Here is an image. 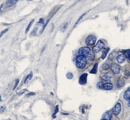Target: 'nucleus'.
Returning a JSON list of instances; mask_svg holds the SVG:
<instances>
[{"instance_id": "8", "label": "nucleus", "mask_w": 130, "mask_h": 120, "mask_svg": "<svg viewBox=\"0 0 130 120\" xmlns=\"http://www.w3.org/2000/svg\"><path fill=\"white\" fill-rule=\"evenodd\" d=\"M112 113L110 111H107L102 115V120H111Z\"/></svg>"}, {"instance_id": "10", "label": "nucleus", "mask_w": 130, "mask_h": 120, "mask_svg": "<svg viewBox=\"0 0 130 120\" xmlns=\"http://www.w3.org/2000/svg\"><path fill=\"white\" fill-rule=\"evenodd\" d=\"M18 0H7L6 2V6L7 7H12L14 5H15L16 3H17V1Z\"/></svg>"}, {"instance_id": "27", "label": "nucleus", "mask_w": 130, "mask_h": 120, "mask_svg": "<svg viewBox=\"0 0 130 120\" xmlns=\"http://www.w3.org/2000/svg\"><path fill=\"white\" fill-rule=\"evenodd\" d=\"M97 88H98L99 89H101L103 88V84H102V82H99V83H98L97 84Z\"/></svg>"}, {"instance_id": "20", "label": "nucleus", "mask_w": 130, "mask_h": 120, "mask_svg": "<svg viewBox=\"0 0 130 120\" xmlns=\"http://www.w3.org/2000/svg\"><path fill=\"white\" fill-rule=\"evenodd\" d=\"M67 27H68V23H64V24L62 25V27H61V31H62V32H65V31L66 30Z\"/></svg>"}, {"instance_id": "36", "label": "nucleus", "mask_w": 130, "mask_h": 120, "mask_svg": "<svg viewBox=\"0 0 130 120\" xmlns=\"http://www.w3.org/2000/svg\"></svg>"}, {"instance_id": "1", "label": "nucleus", "mask_w": 130, "mask_h": 120, "mask_svg": "<svg viewBox=\"0 0 130 120\" xmlns=\"http://www.w3.org/2000/svg\"><path fill=\"white\" fill-rule=\"evenodd\" d=\"M79 55H82L85 58L89 59H94V55L92 51L88 47H83L79 49Z\"/></svg>"}, {"instance_id": "2", "label": "nucleus", "mask_w": 130, "mask_h": 120, "mask_svg": "<svg viewBox=\"0 0 130 120\" xmlns=\"http://www.w3.org/2000/svg\"><path fill=\"white\" fill-rule=\"evenodd\" d=\"M87 63V58L82 55H79L76 57V65L77 68L79 69H83L86 66Z\"/></svg>"}, {"instance_id": "35", "label": "nucleus", "mask_w": 130, "mask_h": 120, "mask_svg": "<svg viewBox=\"0 0 130 120\" xmlns=\"http://www.w3.org/2000/svg\"></svg>"}, {"instance_id": "30", "label": "nucleus", "mask_w": 130, "mask_h": 120, "mask_svg": "<svg viewBox=\"0 0 130 120\" xmlns=\"http://www.w3.org/2000/svg\"><path fill=\"white\" fill-rule=\"evenodd\" d=\"M43 22H44V19L43 18H40L38 23H43Z\"/></svg>"}, {"instance_id": "14", "label": "nucleus", "mask_w": 130, "mask_h": 120, "mask_svg": "<svg viewBox=\"0 0 130 120\" xmlns=\"http://www.w3.org/2000/svg\"><path fill=\"white\" fill-rule=\"evenodd\" d=\"M102 79L103 81H105V82H109V81H111V77L109 75H103L102 77Z\"/></svg>"}, {"instance_id": "13", "label": "nucleus", "mask_w": 130, "mask_h": 120, "mask_svg": "<svg viewBox=\"0 0 130 120\" xmlns=\"http://www.w3.org/2000/svg\"><path fill=\"white\" fill-rule=\"evenodd\" d=\"M113 85L111 83H109V82H107V83H105V84L103 85V88L104 90H110L113 88Z\"/></svg>"}, {"instance_id": "22", "label": "nucleus", "mask_w": 130, "mask_h": 120, "mask_svg": "<svg viewBox=\"0 0 130 120\" xmlns=\"http://www.w3.org/2000/svg\"><path fill=\"white\" fill-rule=\"evenodd\" d=\"M66 77H67L68 79H72L73 78V74L70 72L66 74Z\"/></svg>"}, {"instance_id": "17", "label": "nucleus", "mask_w": 130, "mask_h": 120, "mask_svg": "<svg viewBox=\"0 0 130 120\" xmlns=\"http://www.w3.org/2000/svg\"><path fill=\"white\" fill-rule=\"evenodd\" d=\"M97 68H98V64L96 63V64H94L93 68L91 70L90 73H92V74H95V73L97 72Z\"/></svg>"}, {"instance_id": "3", "label": "nucleus", "mask_w": 130, "mask_h": 120, "mask_svg": "<svg viewBox=\"0 0 130 120\" xmlns=\"http://www.w3.org/2000/svg\"><path fill=\"white\" fill-rule=\"evenodd\" d=\"M103 47H104V43L102 40H99L97 42V44L93 48V51L94 53H98L102 48H103Z\"/></svg>"}, {"instance_id": "29", "label": "nucleus", "mask_w": 130, "mask_h": 120, "mask_svg": "<svg viewBox=\"0 0 130 120\" xmlns=\"http://www.w3.org/2000/svg\"><path fill=\"white\" fill-rule=\"evenodd\" d=\"M25 91H27V90H22V91H21V92H19V93H18V95H22V94H23V93L25 92Z\"/></svg>"}, {"instance_id": "34", "label": "nucleus", "mask_w": 130, "mask_h": 120, "mask_svg": "<svg viewBox=\"0 0 130 120\" xmlns=\"http://www.w3.org/2000/svg\"><path fill=\"white\" fill-rule=\"evenodd\" d=\"M28 1H31V0H28Z\"/></svg>"}, {"instance_id": "7", "label": "nucleus", "mask_w": 130, "mask_h": 120, "mask_svg": "<svg viewBox=\"0 0 130 120\" xmlns=\"http://www.w3.org/2000/svg\"><path fill=\"white\" fill-rule=\"evenodd\" d=\"M111 70L115 74H119L120 71V67L117 64H113L111 66Z\"/></svg>"}, {"instance_id": "23", "label": "nucleus", "mask_w": 130, "mask_h": 120, "mask_svg": "<svg viewBox=\"0 0 130 120\" xmlns=\"http://www.w3.org/2000/svg\"><path fill=\"white\" fill-rule=\"evenodd\" d=\"M9 31V28H7V29H5V30H3V31H2L1 33H0V37L1 36H2L5 33H7V31Z\"/></svg>"}, {"instance_id": "16", "label": "nucleus", "mask_w": 130, "mask_h": 120, "mask_svg": "<svg viewBox=\"0 0 130 120\" xmlns=\"http://www.w3.org/2000/svg\"><path fill=\"white\" fill-rule=\"evenodd\" d=\"M32 77H33V73H30L29 75H27V76L26 77V79H25V82H24V83L25 84H26V83H27L29 81L31 80V79H32Z\"/></svg>"}, {"instance_id": "5", "label": "nucleus", "mask_w": 130, "mask_h": 120, "mask_svg": "<svg viewBox=\"0 0 130 120\" xmlns=\"http://www.w3.org/2000/svg\"><path fill=\"white\" fill-rule=\"evenodd\" d=\"M87 73H83L80 76L79 79V83L81 85H84L87 82Z\"/></svg>"}, {"instance_id": "31", "label": "nucleus", "mask_w": 130, "mask_h": 120, "mask_svg": "<svg viewBox=\"0 0 130 120\" xmlns=\"http://www.w3.org/2000/svg\"><path fill=\"white\" fill-rule=\"evenodd\" d=\"M34 95V93H30V94H28L27 95H26L27 97H28V96H31V95Z\"/></svg>"}, {"instance_id": "12", "label": "nucleus", "mask_w": 130, "mask_h": 120, "mask_svg": "<svg viewBox=\"0 0 130 120\" xmlns=\"http://www.w3.org/2000/svg\"><path fill=\"white\" fill-rule=\"evenodd\" d=\"M124 85V81L123 79H119L116 82V86L119 88H120Z\"/></svg>"}, {"instance_id": "4", "label": "nucleus", "mask_w": 130, "mask_h": 120, "mask_svg": "<svg viewBox=\"0 0 130 120\" xmlns=\"http://www.w3.org/2000/svg\"><path fill=\"white\" fill-rule=\"evenodd\" d=\"M96 41V37L94 35H89L86 38V44L88 45H92Z\"/></svg>"}, {"instance_id": "15", "label": "nucleus", "mask_w": 130, "mask_h": 120, "mask_svg": "<svg viewBox=\"0 0 130 120\" xmlns=\"http://www.w3.org/2000/svg\"><path fill=\"white\" fill-rule=\"evenodd\" d=\"M109 48H107V49H105L103 51V52H102V59H104L106 56H107V55L108 52H109Z\"/></svg>"}, {"instance_id": "6", "label": "nucleus", "mask_w": 130, "mask_h": 120, "mask_svg": "<svg viewBox=\"0 0 130 120\" xmlns=\"http://www.w3.org/2000/svg\"><path fill=\"white\" fill-rule=\"evenodd\" d=\"M121 111V105L120 103H117L115 105L113 109V114L115 115H118L120 114V112Z\"/></svg>"}, {"instance_id": "24", "label": "nucleus", "mask_w": 130, "mask_h": 120, "mask_svg": "<svg viewBox=\"0 0 130 120\" xmlns=\"http://www.w3.org/2000/svg\"><path fill=\"white\" fill-rule=\"evenodd\" d=\"M58 111H59V106H58V105H57L56 107H55V110L54 114V115H53V117H54V118H55V115L58 112Z\"/></svg>"}, {"instance_id": "11", "label": "nucleus", "mask_w": 130, "mask_h": 120, "mask_svg": "<svg viewBox=\"0 0 130 120\" xmlns=\"http://www.w3.org/2000/svg\"><path fill=\"white\" fill-rule=\"evenodd\" d=\"M116 60H117V62L120 63V64H122L126 60V57L124 55H119V56L116 57Z\"/></svg>"}, {"instance_id": "26", "label": "nucleus", "mask_w": 130, "mask_h": 120, "mask_svg": "<svg viewBox=\"0 0 130 120\" xmlns=\"http://www.w3.org/2000/svg\"><path fill=\"white\" fill-rule=\"evenodd\" d=\"M5 110V107L3 106H0V113H2Z\"/></svg>"}, {"instance_id": "18", "label": "nucleus", "mask_w": 130, "mask_h": 120, "mask_svg": "<svg viewBox=\"0 0 130 120\" xmlns=\"http://www.w3.org/2000/svg\"><path fill=\"white\" fill-rule=\"evenodd\" d=\"M102 68L103 70H107L110 68V66H109V65L107 63H104V64L102 65Z\"/></svg>"}, {"instance_id": "21", "label": "nucleus", "mask_w": 130, "mask_h": 120, "mask_svg": "<svg viewBox=\"0 0 130 120\" xmlns=\"http://www.w3.org/2000/svg\"><path fill=\"white\" fill-rule=\"evenodd\" d=\"M122 52L124 53V55L126 56H127V57H128V56L130 55V49H128V50H124L122 51Z\"/></svg>"}, {"instance_id": "9", "label": "nucleus", "mask_w": 130, "mask_h": 120, "mask_svg": "<svg viewBox=\"0 0 130 120\" xmlns=\"http://www.w3.org/2000/svg\"><path fill=\"white\" fill-rule=\"evenodd\" d=\"M124 98L127 101L130 100V87L128 88L124 94Z\"/></svg>"}, {"instance_id": "25", "label": "nucleus", "mask_w": 130, "mask_h": 120, "mask_svg": "<svg viewBox=\"0 0 130 120\" xmlns=\"http://www.w3.org/2000/svg\"><path fill=\"white\" fill-rule=\"evenodd\" d=\"M85 13H84V14H83L82 16H81L79 17V19H78V20H77V22H76V24H75V25H76L77 24V23H79V21H80V20H81V19H82L83 18V16H85Z\"/></svg>"}, {"instance_id": "32", "label": "nucleus", "mask_w": 130, "mask_h": 120, "mask_svg": "<svg viewBox=\"0 0 130 120\" xmlns=\"http://www.w3.org/2000/svg\"><path fill=\"white\" fill-rule=\"evenodd\" d=\"M127 105H128L129 107H130V100L129 101V102H128V103H127Z\"/></svg>"}, {"instance_id": "33", "label": "nucleus", "mask_w": 130, "mask_h": 120, "mask_svg": "<svg viewBox=\"0 0 130 120\" xmlns=\"http://www.w3.org/2000/svg\"><path fill=\"white\" fill-rule=\"evenodd\" d=\"M1 96H0V101H1Z\"/></svg>"}, {"instance_id": "28", "label": "nucleus", "mask_w": 130, "mask_h": 120, "mask_svg": "<svg viewBox=\"0 0 130 120\" xmlns=\"http://www.w3.org/2000/svg\"><path fill=\"white\" fill-rule=\"evenodd\" d=\"M18 82H19V80H18V79H17V80L16 81V82H15V85H14V88H13V90L16 89V87H17V86H18Z\"/></svg>"}, {"instance_id": "19", "label": "nucleus", "mask_w": 130, "mask_h": 120, "mask_svg": "<svg viewBox=\"0 0 130 120\" xmlns=\"http://www.w3.org/2000/svg\"><path fill=\"white\" fill-rule=\"evenodd\" d=\"M33 22H34V20H32L31 22L29 23V25H27V28H26V33H28V31H29V29H30V28H31V25H32V24H33Z\"/></svg>"}]
</instances>
